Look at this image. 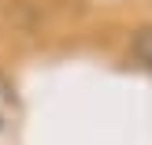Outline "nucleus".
<instances>
[{
  "label": "nucleus",
  "instance_id": "1",
  "mask_svg": "<svg viewBox=\"0 0 152 145\" xmlns=\"http://www.w3.org/2000/svg\"><path fill=\"white\" fill-rule=\"evenodd\" d=\"M134 56H137L145 67H152V26H145V30L134 34Z\"/></svg>",
  "mask_w": 152,
  "mask_h": 145
}]
</instances>
